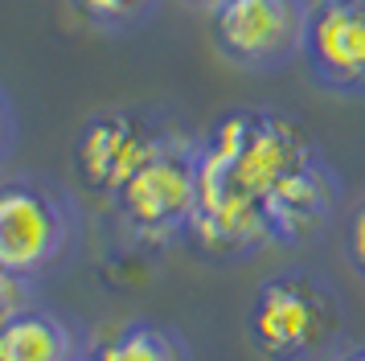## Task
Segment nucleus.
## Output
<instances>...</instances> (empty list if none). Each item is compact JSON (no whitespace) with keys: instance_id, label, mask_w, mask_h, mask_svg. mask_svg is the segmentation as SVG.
Returning a JSON list of instances; mask_svg holds the SVG:
<instances>
[{"instance_id":"1","label":"nucleus","mask_w":365,"mask_h":361,"mask_svg":"<svg viewBox=\"0 0 365 361\" xmlns=\"http://www.w3.org/2000/svg\"><path fill=\"white\" fill-rule=\"evenodd\" d=\"M345 180L299 119L271 107L222 111L197 136L189 243L210 263L304 250L336 222Z\"/></svg>"},{"instance_id":"2","label":"nucleus","mask_w":365,"mask_h":361,"mask_svg":"<svg viewBox=\"0 0 365 361\" xmlns=\"http://www.w3.org/2000/svg\"><path fill=\"white\" fill-rule=\"evenodd\" d=\"M345 295L312 267L267 275L242 316V337L263 361H332L345 353Z\"/></svg>"},{"instance_id":"3","label":"nucleus","mask_w":365,"mask_h":361,"mask_svg":"<svg viewBox=\"0 0 365 361\" xmlns=\"http://www.w3.org/2000/svg\"><path fill=\"white\" fill-rule=\"evenodd\" d=\"M119 234L140 250H168L189 243L197 210V136L173 131L107 201Z\"/></svg>"},{"instance_id":"4","label":"nucleus","mask_w":365,"mask_h":361,"mask_svg":"<svg viewBox=\"0 0 365 361\" xmlns=\"http://www.w3.org/2000/svg\"><path fill=\"white\" fill-rule=\"evenodd\" d=\"M83 243V218L66 189L46 177L0 180V267L37 279L66 271Z\"/></svg>"},{"instance_id":"5","label":"nucleus","mask_w":365,"mask_h":361,"mask_svg":"<svg viewBox=\"0 0 365 361\" xmlns=\"http://www.w3.org/2000/svg\"><path fill=\"white\" fill-rule=\"evenodd\" d=\"M312 0H226L210 9L214 49L247 74H275L299 58Z\"/></svg>"},{"instance_id":"6","label":"nucleus","mask_w":365,"mask_h":361,"mask_svg":"<svg viewBox=\"0 0 365 361\" xmlns=\"http://www.w3.org/2000/svg\"><path fill=\"white\" fill-rule=\"evenodd\" d=\"M173 131H177L173 123H165L152 111H140V107H111V111L91 115L74 136V148H70L74 177L86 193L111 201L119 193V185L132 177Z\"/></svg>"},{"instance_id":"7","label":"nucleus","mask_w":365,"mask_h":361,"mask_svg":"<svg viewBox=\"0 0 365 361\" xmlns=\"http://www.w3.org/2000/svg\"><path fill=\"white\" fill-rule=\"evenodd\" d=\"M299 62L336 98H365V0H312Z\"/></svg>"},{"instance_id":"8","label":"nucleus","mask_w":365,"mask_h":361,"mask_svg":"<svg viewBox=\"0 0 365 361\" xmlns=\"http://www.w3.org/2000/svg\"><path fill=\"white\" fill-rule=\"evenodd\" d=\"M86 332L66 312L29 304L0 325V361H86Z\"/></svg>"},{"instance_id":"9","label":"nucleus","mask_w":365,"mask_h":361,"mask_svg":"<svg viewBox=\"0 0 365 361\" xmlns=\"http://www.w3.org/2000/svg\"><path fill=\"white\" fill-rule=\"evenodd\" d=\"M86 361H193V349L173 325L123 320L99 341H91Z\"/></svg>"},{"instance_id":"10","label":"nucleus","mask_w":365,"mask_h":361,"mask_svg":"<svg viewBox=\"0 0 365 361\" xmlns=\"http://www.w3.org/2000/svg\"><path fill=\"white\" fill-rule=\"evenodd\" d=\"M74 16L99 33H135L144 29L165 0H66Z\"/></svg>"},{"instance_id":"11","label":"nucleus","mask_w":365,"mask_h":361,"mask_svg":"<svg viewBox=\"0 0 365 361\" xmlns=\"http://www.w3.org/2000/svg\"><path fill=\"white\" fill-rule=\"evenodd\" d=\"M341 250H345V263L353 267V275L365 283V197L349 213L345 234H341Z\"/></svg>"},{"instance_id":"12","label":"nucleus","mask_w":365,"mask_h":361,"mask_svg":"<svg viewBox=\"0 0 365 361\" xmlns=\"http://www.w3.org/2000/svg\"><path fill=\"white\" fill-rule=\"evenodd\" d=\"M34 288L37 283H29V279H21V275H13V271L0 267V325L13 320L21 308L34 304Z\"/></svg>"},{"instance_id":"13","label":"nucleus","mask_w":365,"mask_h":361,"mask_svg":"<svg viewBox=\"0 0 365 361\" xmlns=\"http://www.w3.org/2000/svg\"><path fill=\"white\" fill-rule=\"evenodd\" d=\"M17 144V111H13V103L9 95L0 91V164L9 161V152Z\"/></svg>"},{"instance_id":"14","label":"nucleus","mask_w":365,"mask_h":361,"mask_svg":"<svg viewBox=\"0 0 365 361\" xmlns=\"http://www.w3.org/2000/svg\"><path fill=\"white\" fill-rule=\"evenodd\" d=\"M332 361H365V345H357V349H345L341 357H332Z\"/></svg>"},{"instance_id":"15","label":"nucleus","mask_w":365,"mask_h":361,"mask_svg":"<svg viewBox=\"0 0 365 361\" xmlns=\"http://www.w3.org/2000/svg\"><path fill=\"white\" fill-rule=\"evenodd\" d=\"M189 4H197V9H205V13H210V9H217V4H226V0H189Z\"/></svg>"}]
</instances>
